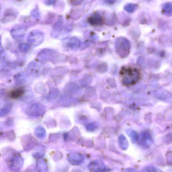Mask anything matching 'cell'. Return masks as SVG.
Wrapping results in <instances>:
<instances>
[{"mask_svg":"<svg viewBox=\"0 0 172 172\" xmlns=\"http://www.w3.org/2000/svg\"><path fill=\"white\" fill-rule=\"evenodd\" d=\"M90 168L94 170H101L104 168V164L101 161H93L92 164H90Z\"/></svg>","mask_w":172,"mask_h":172,"instance_id":"cell-10","label":"cell"},{"mask_svg":"<svg viewBox=\"0 0 172 172\" xmlns=\"http://www.w3.org/2000/svg\"><path fill=\"white\" fill-rule=\"evenodd\" d=\"M18 49L20 52L22 54H26L30 51V47L27 43H21L19 44Z\"/></svg>","mask_w":172,"mask_h":172,"instance_id":"cell-11","label":"cell"},{"mask_svg":"<svg viewBox=\"0 0 172 172\" xmlns=\"http://www.w3.org/2000/svg\"><path fill=\"white\" fill-rule=\"evenodd\" d=\"M25 90L22 87H20L12 90L10 92L9 96L11 99H17L22 97L25 93Z\"/></svg>","mask_w":172,"mask_h":172,"instance_id":"cell-8","label":"cell"},{"mask_svg":"<svg viewBox=\"0 0 172 172\" xmlns=\"http://www.w3.org/2000/svg\"><path fill=\"white\" fill-rule=\"evenodd\" d=\"M11 109H12V107H11L10 105H6L0 111V116H4L8 113H9L10 112Z\"/></svg>","mask_w":172,"mask_h":172,"instance_id":"cell-13","label":"cell"},{"mask_svg":"<svg viewBox=\"0 0 172 172\" xmlns=\"http://www.w3.org/2000/svg\"><path fill=\"white\" fill-rule=\"evenodd\" d=\"M43 39V35L41 32L37 31L31 32L27 39L29 44L34 46H38L41 44Z\"/></svg>","mask_w":172,"mask_h":172,"instance_id":"cell-2","label":"cell"},{"mask_svg":"<svg viewBox=\"0 0 172 172\" xmlns=\"http://www.w3.org/2000/svg\"><path fill=\"white\" fill-rule=\"evenodd\" d=\"M25 32V30L23 27H19L13 29L11 31V34L13 39L16 40H20L23 39Z\"/></svg>","mask_w":172,"mask_h":172,"instance_id":"cell-5","label":"cell"},{"mask_svg":"<svg viewBox=\"0 0 172 172\" xmlns=\"http://www.w3.org/2000/svg\"><path fill=\"white\" fill-rule=\"evenodd\" d=\"M10 72L8 70L4 68L1 69L0 70V80H6L10 77Z\"/></svg>","mask_w":172,"mask_h":172,"instance_id":"cell-12","label":"cell"},{"mask_svg":"<svg viewBox=\"0 0 172 172\" xmlns=\"http://www.w3.org/2000/svg\"><path fill=\"white\" fill-rule=\"evenodd\" d=\"M119 76L122 84L126 86L134 85L138 82L142 78L140 70L132 66L122 67L119 72Z\"/></svg>","mask_w":172,"mask_h":172,"instance_id":"cell-1","label":"cell"},{"mask_svg":"<svg viewBox=\"0 0 172 172\" xmlns=\"http://www.w3.org/2000/svg\"><path fill=\"white\" fill-rule=\"evenodd\" d=\"M23 159L19 156H15L9 161V167L11 169L16 171L20 169L23 165Z\"/></svg>","mask_w":172,"mask_h":172,"instance_id":"cell-3","label":"cell"},{"mask_svg":"<svg viewBox=\"0 0 172 172\" xmlns=\"http://www.w3.org/2000/svg\"><path fill=\"white\" fill-rule=\"evenodd\" d=\"M55 1V0H47L46 1V3L48 5H51V4H53Z\"/></svg>","mask_w":172,"mask_h":172,"instance_id":"cell-16","label":"cell"},{"mask_svg":"<svg viewBox=\"0 0 172 172\" xmlns=\"http://www.w3.org/2000/svg\"><path fill=\"white\" fill-rule=\"evenodd\" d=\"M18 1H21V0H18Z\"/></svg>","mask_w":172,"mask_h":172,"instance_id":"cell-18","label":"cell"},{"mask_svg":"<svg viewBox=\"0 0 172 172\" xmlns=\"http://www.w3.org/2000/svg\"><path fill=\"white\" fill-rule=\"evenodd\" d=\"M35 133L36 135L38 137H41L43 135V130L42 128H38L36 129Z\"/></svg>","mask_w":172,"mask_h":172,"instance_id":"cell-14","label":"cell"},{"mask_svg":"<svg viewBox=\"0 0 172 172\" xmlns=\"http://www.w3.org/2000/svg\"><path fill=\"white\" fill-rule=\"evenodd\" d=\"M28 78L27 73L26 72L22 71L16 74L13 78L16 84L22 85L26 82Z\"/></svg>","mask_w":172,"mask_h":172,"instance_id":"cell-4","label":"cell"},{"mask_svg":"<svg viewBox=\"0 0 172 172\" xmlns=\"http://www.w3.org/2000/svg\"><path fill=\"white\" fill-rule=\"evenodd\" d=\"M43 108L41 105L37 104H35L31 106L27 110V114L32 116H39L42 113Z\"/></svg>","mask_w":172,"mask_h":172,"instance_id":"cell-6","label":"cell"},{"mask_svg":"<svg viewBox=\"0 0 172 172\" xmlns=\"http://www.w3.org/2000/svg\"><path fill=\"white\" fill-rule=\"evenodd\" d=\"M1 45V37H0V46Z\"/></svg>","mask_w":172,"mask_h":172,"instance_id":"cell-17","label":"cell"},{"mask_svg":"<svg viewBox=\"0 0 172 172\" xmlns=\"http://www.w3.org/2000/svg\"><path fill=\"white\" fill-rule=\"evenodd\" d=\"M12 46V42L10 40H8L6 42L5 44V48L6 50L9 49Z\"/></svg>","mask_w":172,"mask_h":172,"instance_id":"cell-15","label":"cell"},{"mask_svg":"<svg viewBox=\"0 0 172 172\" xmlns=\"http://www.w3.org/2000/svg\"><path fill=\"white\" fill-rule=\"evenodd\" d=\"M90 24L92 25H99L102 24L103 20L101 17L98 15H95L90 17L89 19Z\"/></svg>","mask_w":172,"mask_h":172,"instance_id":"cell-9","label":"cell"},{"mask_svg":"<svg viewBox=\"0 0 172 172\" xmlns=\"http://www.w3.org/2000/svg\"><path fill=\"white\" fill-rule=\"evenodd\" d=\"M27 70L29 74L34 76H37L40 74L39 66L35 62L29 63L27 67Z\"/></svg>","mask_w":172,"mask_h":172,"instance_id":"cell-7","label":"cell"}]
</instances>
